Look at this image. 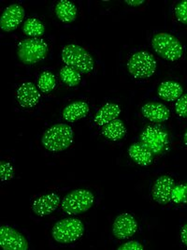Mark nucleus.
<instances>
[{
  "instance_id": "obj_1",
  "label": "nucleus",
  "mask_w": 187,
  "mask_h": 250,
  "mask_svg": "<svg viewBox=\"0 0 187 250\" xmlns=\"http://www.w3.org/2000/svg\"><path fill=\"white\" fill-rule=\"evenodd\" d=\"M73 142V130L67 124H56L44 132L41 143L51 152H61L70 146Z\"/></svg>"
},
{
  "instance_id": "obj_2",
  "label": "nucleus",
  "mask_w": 187,
  "mask_h": 250,
  "mask_svg": "<svg viewBox=\"0 0 187 250\" xmlns=\"http://www.w3.org/2000/svg\"><path fill=\"white\" fill-rule=\"evenodd\" d=\"M62 60L67 66L77 69L82 74L91 72L94 67L92 56L82 46L76 44H69L63 48Z\"/></svg>"
},
{
  "instance_id": "obj_3",
  "label": "nucleus",
  "mask_w": 187,
  "mask_h": 250,
  "mask_svg": "<svg viewBox=\"0 0 187 250\" xmlns=\"http://www.w3.org/2000/svg\"><path fill=\"white\" fill-rule=\"evenodd\" d=\"M152 46L155 53L168 61H177L183 57L184 49L180 41L173 35L158 33L153 36Z\"/></svg>"
},
{
  "instance_id": "obj_4",
  "label": "nucleus",
  "mask_w": 187,
  "mask_h": 250,
  "mask_svg": "<svg viewBox=\"0 0 187 250\" xmlns=\"http://www.w3.org/2000/svg\"><path fill=\"white\" fill-rule=\"evenodd\" d=\"M84 232L82 221L75 217H68L59 220L52 230L54 239L61 244H69L81 238Z\"/></svg>"
},
{
  "instance_id": "obj_5",
  "label": "nucleus",
  "mask_w": 187,
  "mask_h": 250,
  "mask_svg": "<svg viewBox=\"0 0 187 250\" xmlns=\"http://www.w3.org/2000/svg\"><path fill=\"white\" fill-rule=\"evenodd\" d=\"M48 50L49 48L45 41L32 38L26 39L19 43L17 54L23 64L32 65L46 58Z\"/></svg>"
},
{
  "instance_id": "obj_6",
  "label": "nucleus",
  "mask_w": 187,
  "mask_h": 250,
  "mask_svg": "<svg viewBox=\"0 0 187 250\" xmlns=\"http://www.w3.org/2000/svg\"><path fill=\"white\" fill-rule=\"evenodd\" d=\"M93 193L86 189H75L68 194L62 201L61 207L70 216L82 214L94 205Z\"/></svg>"
},
{
  "instance_id": "obj_7",
  "label": "nucleus",
  "mask_w": 187,
  "mask_h": 250,
  "mask_svg": "<svg viewBox=\"0 0 187 250\" xmlns=\"http://www.w3.org/2000/svg\"><path fill=\"white\" fill-rule=\"evenodd\" d=\"M129 72L136 79H147L156 69V60L147 52H138L130 57L128 63Z\"/></svg>"
},
{
  "instance_id": "obj_8",
  "label": "nucleus",
  "mask_w": 187,
  "mask_h": 250,
  "mask_svg": "<svg viewBox=\"0 0 187 250\" xmlns=\"http://www.w3.org/2000/svg\"><path fill=\"white\" fill-rule=\"evenodd\" d=\"M141 145L152 154H161L168 147V136L163 129L148 126L140 135Z\"/></svg>"
},
{
  "instance_id": "obj_9",
  "label": "nucleus",
  "mask_w": 187,
  "mask_h": 250,
  "mask_svg": "<svg viewBox=\"0 0 187 250\" xmlns=\"http://www.w3.org/2000/svg\"><path fill=\"white\" fill-rule=\"evenodd\" d=\"M0 245L5 250H28V242L23 234L7 225L0 229Z\"/></svg>"
},
{
  "instance_id": "obj_10",
  "label": "nucleus",
  "mask_w": 187,
  "mask_h": 250,
  "mask_svg": "<svg viewBox=\"0 0 187 250\" xmlns=\"http://www.w3.org/2000/svg\"><path fill=\"white\" fill-rule=\"evenodd\" d=\"M175 187L174 180L167 175L160 176L155 180L152 187V195L153 200L160 204L167 205L171 202V194Z\"/></svg>"
},
{
  "instance_id": "obj_11",
  "label": "nucleus",
  "mask_w": 187,
  "mask_h": 250,
  "mask_svg": "<svg viewBox=\"0 0 187 250\" xmlns=\"http://www.w3.org/2000/svg\"><path fill=\"white\" fill-rule=\"evenodd\" d=\"M138 229L136 219L128 213L117 216L112 226V233L117 239L125 240L133 236Z\"/></svg>"
},
{
  "instance_id": "obj_12",
  "label": "nucleus",
  "mask_w": 187,
  "mask_h": 250,
  "mask_svg": "<svg viewBox=\"0 0 187 250\" xmlns=\"http://www.w3.org/2000/svg\"><path fill=\"white\" fill-rule=\"evenodd\" d=\"M24 17V9L18 4H12L3 12L0 26L5 32H12L15 30L20 23L23 22Z\"/></svg>"
},
{
  "instance_id": "obj_13",
  "label": "nucleus",
  "mask_w": 187,
  "mask_h": 250,
  "mask_svg": "<svg viewBox=\"0 0 187 250\" xmlns=\"http://www.w3.org/2000/svg\"><path fill=\"white\" fill-rule=\"evenodd\" d=\"M40 95L31 82H25L17 89V101L23 108H33L39 102Z\"/></svg>"
},
{
  "instance_id": "obj_14",
  "label": "nucleus",
  "mask_w": 187,
  "mask_h": 250,
  "mask_svg": "<svg viewBox=\"0 0 187 250\" xmlns=\"http://www.w3.org/2000/svg\"><path fill=\"white\" fill-rule=\"evenodd\" d=\"M59 205L60 197L57 194H46L36 199L32 205V210L37 216H45L56 211Z\"/></svg>"
},
{
  "instance_id": "obj_15",
  "label": "nucleus",
  "mask_w": 187,
  "mask_h": 250,
  "mask_svg": "<svg viewBox=\"0 0 187 250\" xmlns=\"http://www.w3.org/2000/svg\"><path fill=\"white\" fill-rule=\"evenodd\" d=\"M141 113L145 118L154 123H162L169 118L170 112L162 103H149L144 104Z\"/></svg>"
},
{
  "instance_id": "obj_16",
  "label": "nucleus",
  "mask_w": 187,
  "mask_h": 250,
  "mask_svg": "<svg viewBox=\"0 0 187 250\" xmlns=\"http://www.w3.org/2000/svg\"><path fill=\"white\" fill-rule=\"evenodd\" d=\"M121 114L120 106L115 103H106L94 116V122L98 125H106L117 119Z\"/></svg>"
},
{
  "instance_id": "obj_17",
  "label": "nucleus",
  "mask_w": 187,
  "mask_h": 250,
  "mask_svg": "<svg viewBox=\"0 0 187 250\" xmlns=\"http://www.w3.org/2000/svg\"><path fill=\"white\" fill-rule=\"evenodd\" d=\"M183 87L180 83L171 81L164 82L157 90V94L161 100L168 103L175 102L180 97L183 96Z\"/></svg>"
},
{
  "instance_id": "obj_18",
  "label": "nucleus",
  "mask_w": 187,
  "mask_h": 250,
  "mask_svg": "<svg viewBox=\"0 0 187 250\" xmlns=\"http://www.w3.org/2000/svg\"><path fill=\"white\" fill-rule=\"evenodd\" d=\"M89 105L84 102H75L69 104L63 111V117L68 122H75L83 117H85L89 113Z\"/></svg>"
},
{
  "instance_id": "obj_19",
  "label": "nucleus",
  "mask_w": 187,
  "mask_h": 250,
  "mask_svg": "<svg viewBox=\"0 0 187 250\" xmlns=\"http://www.w3.org/2000/svg\"><path fill=\"white\" fill-rule=\"evenodd\" d=\"M56 13L63 23H72L77 17V8L69 0H61L56 6Z\"/></svg>"
},
{
  "instance_id": "obj_20",
  "label": "nucleus",
  "mask_w": 187,
  "mask_h": 250,
  "mask_svg": "<svg viewBox=\"0 0 187 250\" xmlns=\"http://www.w3.org/2000/svg\"><path fill=\"white\" fill-rule=\"evenodd\" d=\"M152 154L141 144H134L129 149V157L140 166H148L152 163Z\"/></svg>"
},
{
  "instance_id": "obj_21",
  "label": "nucleus",
  "mask_w": 187,
  "mask_h": 250,
  "mask_svg": "<svg viewBox=\"0 0 187 250\" xmlns=\"http://www.w3.org/2000/svg\"><path fill=\"white\" fill-rule=\"evenodd\" d=\"M126 126L119 119L113 120L103 127V135L111 141H119L123 139L126 135Z\"/></svg>"
},
{
  "instance_id": "obj_22",
  "label": "nucleus",
  "mask_w": 187,
  "mask_h": 250,
  "mask_svg": "<svg viewBox=\"0 0 187 250\" xmlns=\"http://www.w3.org/2000/svg\"><path fill=\"white\" fill-rule=\"evenodd\" d=\"M59 75H60V78L62 80V82L70 87L77 86L82 80L81 72H79L77 69L69 67V66H66V67L61 68Z\"/></svg>"
},
{
  "instance_id": "obj_23",
  "label": "nucleus",
  "mask_w": 187,
  "mask_h": 250,
  "mask_svg": "<svg viewBox=\"0 0 187 250\" xmlns=\"http://www.w3.org/2000/svg\"><path fill=\"white\" fill-rule=\"evenodd\" d=\"M23 31L24 34L32 38H37L43 35L45 31L44 24L36 18H29L24 21L23 24Z\"/></svg>"
},
{
  "instance_id": "obj_24",
  "label": "nucleus",
  "mask_w": 187,
  "mask_h": 250,
  "mask_svg": "<svg viewBox=\"0 0 187 250\" xmlns=\"http://www.w3.org/2000/svg\"><path fill=\"white\" fill-rule=\"evenodd\" d=\"M56 79L52 72L44 71L43 73L40 74L37 81V87L40 91L43 93H49L56 87Z\"/></svg>"
},
{
  "instance_id": "obj_25",
  "label": "nucleus",
  "mask_w": 187,
  "mask_h": 250,
  "mask_svg": "<svg viewBox=\"0 0 187 250\" xmlns=\"http://www.w3.org/2000/svg\"><path fill=\"white\" fill-rule=\"evenodd\" d=\"M171 201L175 204L187 205V183L174 187L171 194Z\"/></svg>"
},
{
  "instance_id": "obj_26",
  "label": "nucleus",
  "mask_w": 187,
  "mask_h": 250,
  "mask_svg": "<svg viewBox=\"0 0 187 250\" xmlns=\"http://www.w3.org/2000/svg\"><path fill=\"white\" fill-rule=\"evenodd\" d=\"M175 16L179 22L187 24V0L181 1L177 4Z\"/></svg>"
},
{
  "instance_id": "obj_27",
  "label": "nucleus",
  "mask_w": 187,
  "mask_h": 250,
  "mask_svg": "<svg viewBox=\"0 0 187 250\" xmlns=\"http://www.w3.org/2000/svg\"><path fill=\"white\" fill-rule=\"evenodd\" d=\"M176 114L180 117H187V94L180 97L175 104Z\"/></svg>"
},
{
  "instance_id": "obj_28",
  "label": "nucleus",
  "mask_w": 187,
  "mask_h": 250,
  "mask_svg": "<svg viewBox=\"0 0 187 250\" xmlns=\"http://www.w3.org/2000/svg\"><path fill=\"white\" fill-rule=\"evenodd\" d=\"M1 181L6 182L11 180L13 177L14 174V169L12 167V164L9 162L2 161L1 162Z\"/></svg>"
},
{
  "instance_id": "obj_29",
  "label": "nucleus",
  "mask_w": 187,
  "mask_h": 250,
  "mask_svg": "<svg viewBox=\"0 0 187 250\" xmlns=\"http://www.w3.org/2000/svg\"><path fill=\"white\" fill-rule=\"evenodd\" d=\"M144 249L143 246L137 242V241H129L128 243L121 246L118 250H142Z\"/></svg>"
},
{
  "instance_id": "obj_30",
  "label": "nucleus",
  "mask_w": 187,
  "mask_h": 250,
  "mask_svg": "<svg viewBox=\"0 0 187 250\" xmlns=\"http://www.w3.org/2000/svg\"><path fill=\"white\" fill-rule=\"evenodd\" d=\"M181 238H182V241H183L184 245L187 247V223L184 227L182 228V230H181Z\"/></svg>"
},
{
  "instance_id": "obj_31",
  "label": "nucleus",
  "mask_w": 187,
  "mask_h": 250,
  "mask_svg": "<svg viewBox=\"0 0 187 250\" xmlns=\"http://www.w3.org/2000/svg\"><path fill=\"white\" fill-rule=\"evenodd\" d=\"M145 1L144 0H126L125 3L128 4L131 7H138L140 5H142Z\"/></svg>"
},
{
  "instance_id": "obj_32",
  "label": "nucleus",
  "mask_w": 187,
  "mask_h": 250,
  "mask_svg": "<svg viewBox=\"0 0 187 250\" xmlns=\"http://www.w3.org/2000/svg\"><path fill=\"white\" fill-rule=\"evenodd\" d=\"M184 141H185V144L187 146V130L186 134H185V137H184Z\"/></svg>"
}]
</instances>
